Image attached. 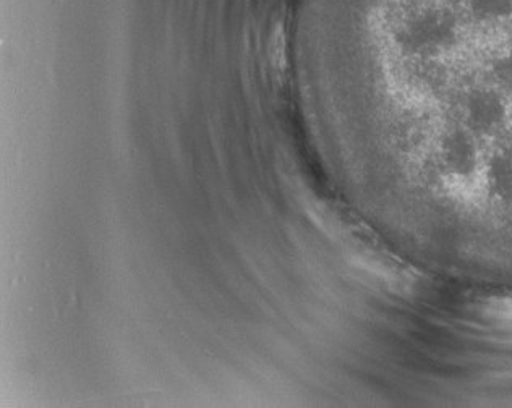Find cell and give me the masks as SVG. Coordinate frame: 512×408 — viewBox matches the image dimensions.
Here are the masks:
<instances>
[{
	"label": "cell",
	"instance_id": "obj_1",
	"mask_svg": "<svg viewBox=\"0 0 512 408\" xmlns=\"http://www.w3.org/2000/svg\"><path fill=\"white\" fill-rule=\"evenodd\" d=\"M404 36L415 51H441L453 43L456 22L446 10H425L407 23Z\"/></svg>",
	"mask_w": 512,
	"mask_h": 408
},
{
	"label": "cell",
	"instance_id": "obj_2",
	"mask_svg": "<svg viewBox=\"0 0 512 408\" xmlns=\"http://www.w3.org/2000/svg\"><path fill=\"white\" fill-rule=\"evenodd\" d=\"M466 112L470 127L487 133L503 124L506 107L495 91L478 90L467 99Z\"/></svg>",
	"mask_w": 512,
	"mask_h": 408
},
{
	"label": "cell",
	"instance_id": "obj_3",
	"mask_svg": "<svg viewBox=\"0 0 512 408\" xmlns=\"http://www.w3.org/2000/svg\"><path fill=\"white\" fill-rule=\"evenodd\" d=\"M443 159L456 175H469L477 166V149L464 132L449 133L444 140Z\"/></svg>",
	"mask_w": 512,
	"mask_h": 408
},
{
	"label": "cell",
	"instance_id": "obj_4",
	"mask_svg": "<svg viewBox=\"0 0 512 408\" xmlns=\"http://www.w3.org/2000/svg\"><path fill=\"white\" fill-rule=\"evenodd\" d=\"M470 5L482 20H500L512 13V0H470Z\"/></svg>",
	"mask_w": 512,
	"mask_h": 408
},
{
	"label": "cell",
	"instance_id": "obj_5",
	"mask_svg": "<svg viewBox=\"0 0 512 408\" xmlns=\"http://www.w3.org/2000/svg\"><path fill=\"white\" fill-rule=\"evenodd\" d=\"M498 73L504 81H508L512 85V51L501 60L500 65H498Z\"/></svg>",
	"mask_w": 512,
	"mask_h": 408
}]
</instances>
